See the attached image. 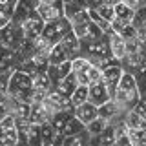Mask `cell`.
Listing matches in <instances>:
<instances>
[{
  "mask_svg": "<svg viewBox=\"0 0 146 146\" xmlns=\"http://www.w3.org/2000/svg\"><path fill=\"white\" fill-rule=\"evenodd\" d=\"M122 122H124V126L128 128V131H139V130H144L146 128V119H143L137 111H133V110L124 113Z\"/></svg>",
  "mask_w": 146,
  "mask_h": 146,
  "instance_id": "e0dca14e",
  "label": "cell"
},
{
  "mask_svg": "<svg viewBox=\"0 0 146 146\" xmlns=\"http://www.w3.org/2000/svg\"><path fill=\"white\" fill-rule=\"evenodd\" d=\"M29 122L36 126H42L46 122H49V113L46 111L42 102H33L31 104V111H29Z\"/></svg>",
  "mask_w": 146,
  "mask_h": 146,
  "instance_id": "9a60e30c",
  "label": "cell"
},
{
  "mask_svg": "<svg viewBox=\"0 0 146 146\" xmlns=\"http://www.w3.org/2000/svg\"><path fill=\"white\" fill-rule=\"evenodd\" d=\"M22 27V33H24V38L29 40V42H35V40H38L40 36H42V29H44V22L38 18V15L29 17L26 18L22 24H18Z\"/></svg>",
  "mask_w": 146,
  "mask_h": 146,
  "instance_id": "9c48e42d",
  "label": "cell"
},
{
  "mask_svg": "<svg viewBox=\"0 0 146 146\" xmlns=\"http://www.w3.org/2000/svg\"><path fill=\"white\" fill-rule=\"evenodd\" d=\"M121 66H122V70H124V73L135 75L137 71H141L146 66V49H141V51H137V53H128L121 60Z\"/></svg>",
  "mask_w": 146,
  "mask_h": 146,
  "instance_id": "8fae6325",
  "label": "cell"
},
{
  "mask_svg": "<svg viewBox=\"0 0 146 146\" xmlns=\"http://www.w3.org/2000/svg\"><path fill=\"white\" fill-rule=\"evenodd\" d=\"M122 75H124V70H122L121 62L111 64V66H108V68L102 70V82L108 88V91L111 93V97H113V93H115V90H117L119 82H121V79H122Z\"/></svg>",
  "mask_w": 146,
  "mask_h": 146,
  "instance_id": "30bf717a",
  "label": "cell"
},
{
  "mask_svg": "<svg viewBox=\"0 0 146 146\" xmlns=\"http://www.w3.org/2000/svg\"><path fill=\"white\" fill-rule=\"evenodd\" d=\"M70 31H73V26L71 22L68 20L66 17L58 18V20H53V22H48V24H44V29H42V38L46 40L48 44H58L60 40L66 36Z\"/></svg>",
  "mask_w": 146,
  "mask_h": 146,
  "instance_id": "3957f363",
  "label": "cell"
},
{
  "mask_svg": "<svg viewBox=\"0 0 146 146\" xmlns=\"http://www.w3.org/2000/svg\"><path fill=\"white\" fill-rule=\"evenodd\" d=\"M6 117H7V110H6V106H4V104H0V122H2Z\"/></svg>",
  "mask_w": 146,
  "mask_h": 146,
  "instance_id": "d6a6232c",
  "label": "cell"
},
{
  "mask_svg": "<svg viewBox=\"0 0 146 146\" xmlns=\"http://www.w3.org/2000/svg\"><path fill=\"white\" fill-rule=\"evenodd\" d=\"M73 113H68V111H60V113H55V115L49 119V124L53 126V130L57 131V133H60L64 124L68 122V119H70Z\"/></svg>",
  "mask_w": 146,
  "mask_h": 146,
  "instance_id": "484cf974",
  "label": "cell"
},
{
  "mask_svg": "<svg viewBox=\"0 0 146 146\" xmlns=\"http://www.w3.org/2000/svg\"><path fill=\"white\" fill-rule=\"evenodd\" d=\"M113 13H115V20H121L124 24H131L133 22V17H135V9H131L130 6L119 2L113 6Z\"/></svg>",
  "mask_w": 146,
  "mask_h": 146,
  "instance_id": "ac0fdd59",
  "label": "cell"
},
{
  "mask_svg": "<svg viewBox=\"0 0 146 146\" xmlns=\"http://www.w3.org/2000/svg\"><path fill=\"white\" fill-rule=\"evenodd\" d=\"M33 77L26 71L15 70L9 77V84H7V95L11 99L18 100V102H33Z\"/></svg>",
  "mask_w": 146,
  "mask_h": 146,
  "instance_id": "7a4b0ae2",
  "label": "cell"
},
{
  "mask_svg": "<svg viewBox=\"0 0 146 146\" xmlns=\"http://www.w3.org/2000/svg\"><path fill=\"white\" fill-rule=\"evenodd\" d=\"M90 68H91V64L90 60L86 57H77V58H73L71 60V73H84V71H90Z\"/></svg>",
  "mask_w": 146,
  "mask_h": 146,
  "instance_id": "4316f807",
  "label": "cell"
},
{
  "mask_svg": "<svg viewBox=\"0 0 146 146\" xmlns=\"http://www.w3.org/2000/svg\"><path fill=\"white\" fill-rule=\"evenodd\" d=\"M93 11H97V15L100 18H104V20L111 22L113 18H115V13H113V6H108V4H102V6H99L97 9H93Z\"/></svg>",
  "mask_w": 146,
  "mask_h": 146,
  "instance_id": "83f0119b",
  "label": "cell"
},
{
  "mask_svg": "<svg viewBox=\"0 0 146 146\" xmlns=\"http://www.w3.org/2000/svg\"><path fill=\"white\" fill-rule=\"evenodd\" d=\"M53 2H57V0H38V6L40 4H53Z\"/></svg>",
  "mask_w": 146,
  "mask_h": 146,
  "instance_id": "e575fe53",
  "label": "cell"
},
{
  "mask_svg": "<svg viewBox=\"0 0 146 146\" xmlns=\"http://www.w3.org/2000/svg\"><path fill=\"white\" fill-rule=\"evenodd\" d=\"M62 4L64 6H86V0H62Z\"/></svg>",
  "mask_w": 146,
  "mask_h": 146,
  "instance_id": "1f68e13d",
  "label": "cell"
},
{
  "mask_svg": "<svg viewBox=\"0 0 146 146\" xmlns=\"http://www.w3.org/2000/svg\"><path fill=\"white\" fill-rule=\"evenodd\" d=\"M108 44H110V51H111L113 58L122 60V58L126 57V40L122 38L121 35L113 33L111 36H108Z\"/></svg>",
  "mask_w": 146,
  "mask_h": 146,
  "instance_id": "5bb4252c",
  "label": "cell"
},
{
  "mask_svg": "<svg viewBox=\"0 0 146 146\" xmlns=\"http://www.w3.org/2000/svg\"><path fill=\"white\" fill-rule=\"evenodd\" d=\"M62 146H90V135L88 131H80L77 135H71V137H64L62 141Z\"/></svg>",
  "mask_w": 146,
  "mask_h": 146,
  "instance_id": "603a6c76",
  "label": "cell"
},
{
  "mask_svg": "<svg viewBox=\"0 0 146 146\" xmlns=\"http://www.w3.org/2000/svg\"><path fill=\"white\" fill-rule=\"evenodd\" d=\"M73 33L77 35L80 44H88V42H93V40H99L104 36V33L97 27V24H93L91 20L84 22V24H79V26H73Z\"/></svg>",
  "mask_w": 146,
  "mask_h": 146,
  "instance_id": "8992f818",
  "label": "cell"
},
{
  "mask_svg": "<svg viewBox=\"0 0 146 146\" xmlns=\"http://www.w3.org/2000/svg\"><path fill=\"white\" fill-rule=\"evenodd\" d=\"M111 100V93L108 91V88L104 86L102 80L99 82H93V84L88 86V102H91L93 106H104L106 102H110Z\"/></svg>",
  "mask_w": 146,
  "mask_h": 146,
  "instance_id": "ba28073f",
  "label": "cell"
},
{
  "mask_svg": "<svg viewBox=\"0 0 146 146\" xmlns=\"http://www.w3.org/2000/svg\"><path fill=\"white\" fill-rule=\"evenodd\" d=\"M33 88L35 91H42V93H48L49 90H53V82L49 79L48 71H38L33 75Z\"/></svg>",
  "mask_w": 146,
  "mask_h": 146,
  "instance_id": "d6986e66",
  "label": "cell"
},
{
  "mask_svg": "<svg viewBox=\"0 0 146 146\" xmlns=\"http://www.w3.org/2000/svg\"><path fill=\"white\" fill-rule=\"evenodd\" d=\"M70 73H71V60L64 62L60 66H48V75H49V79L53 82V88L64 79V77L70 75Z\"/></svg>",
  "mask_w": 146,
  "mask_h": 146,
  "instance_id": "2e32d148",
  "label": "cell"
},
{
  "mask_svg": "<svg viewBox=\"0 0 146 146\" xmlns=\"http://www.w3.org/2000/svg\"><path fill=\"white\" fill-rule=\"evenodd\" d=\"M36 15H38V18L44 22V24L62 18L64 17L62 0H57V2H53V4H40V6L36 7Z\"/></svg>",
  "mask_w": 146,
  "mask_h": 146,
  "instance_id": "52a82bcc",
  "label": "cell"
},
{
  "mask_svg": "<svg viewBox=\"0 0 146 146\" xmlns=\"http://www.w3.org/2000/svg\"><path fill=\"white\" fill-rule=\"evenodd\" d=\"M70 60V57H68V53L64 51V48L60 44H55L51 49H49V53H48V62H49V66H60V64L64 62H68Z\"/></svg>",
  "mask_w": 146,
  "mask_h": 146,
  "instance_id": "ffe728a7",
  "label": "cell"
},
{
  "mask_svg": "<svg viewBox=\"0 0 146 146\" xmlns=\"http://www.w3.org/2000/svg\"><path fill=\"white\" fill-rule=\"evenodd\" d=\"M64 48V51L68 53V57H70V60H73V58H77V57H80V49H82V44H80V40L77 38V35L73 33V31H70L64 38L58 42Z\"/></svg>",
  "mask_w": 146,
  "mask_h": 146,
  "instance_id": "7c38bea8",
  "label": "cell"
},
{
  "mask_svg": "<svg viewBox=\"0 0 146 146\" xmlns=\"http://www.w3.org/2000/svg\"><path fill=\"white\" fill-rule=\"evenodd\" d=\"M24 33H22V27L11 22L6 27L0 29V48L11 49V51H17L22 44H24Z\"/></svg>",
  "mask_w": 146,
  "mask_h": 146,
  "instance_id": "277c9868",
  "label": "cell"
},
{
  "mask_svg": "<svg viewBox=\"0 0 146 146\" xmlns=\"http://www.w3.org/2000/svg\"><path fill=\"white\" fill-rule=\"evenodd\" d=\"M119 2H122V4H126V6H130L131 9H139L141 7V0H119Z\"/></svg>",
  "mask_w": 146,
  "mask_h": 146,
  "instance_id": "4dcf8cb0",
  "label": "cell"
},
{
  "mask_svg": "<svg viewBox=\"0 0 146 146\" xmlns=\"http://www.w3.org/2000/svg\"><path fill=\"white\" fill-rule=\"evenodd\" d=\"M108 126H110V124H108L106 121H104V119L97 117L93 122H90V124L86 126V131H88V135H90V137H99V135L102 133V131L106 130Z\"/></svg>",
  "mask_w": 146,
  "mask_h": 146,
  "instance_id": "d4e9b609",
  "label": "cell"
},
{
  "mask_svg": "<svg viewBox=\"0 0 146 146\" xmlns=\"http://www.w3.org/2000/svg\"><path fill=\"white\" fill-rule=\"evenodd\" d=\"M139 95H141V100H146V86L139 88Z\"/></svg>",
  "mask_w": 146,
  "mask_h": 146,
  "instance_id": "836d02e7",
  "label": "cell"
},
{
  "mask_svg": "<svg viewBox=\"0 0 146 146\" xmlns=\"http://www.w3.org/2000/svg\"><path fill=\"white\" fill-rule=\"evenodd\" d=\"M111 100L122 113L131 111V110L139 104L141 95H139V88H137V82H135L133 75H130V73H124V75H122V79L119 82Z\"/></svg>",
  "mask_w": 146,
  "mask_h": 146,
  "instance_id": "6da1fadb",
  "label": "cell"
},
{
  "mask_svg": "<svg viewBox=\"0 0 146 146\" xmlns=\"http://www.w3.org/2000/svg\"><path fill=\"white\" fill-rule=\"evenodd\" d=\"M133 111H137L143 119H146V100H139V104L133 108Z\"/></svg>",
  "mask_w": 146,
  "mask_h": 146,
  "instance_id": "f546056e",
  "label": "cell"
},
{
  "mask_svg": "<svg viewBox=\"0 0 146 146\" xmlns=\"http://www.w3.org/2000/svg\"><path fill=\"white\" fill-rule=\"evenodd\" d=\"M73 108H79L82 104L88 102V86H77V90L73 91V95L70 97Z\"/></svg>",
  "mask_w": 146,
  "mask_h": 146,
  "instance_id": "cb8c5ba5",
  "label": "cell"
},
{
  "mask_svg": "<svg viewBox=\"0 0 146 146\" xmlns=\"http://www.w3.org/2000/svg\"><path fill=\"white\" fill-rule=\"evenodd\" d=\"M77 77H75V73H70L68 77H64V79L58 82L57 86H55V90H58L62 95H66V97H71L73 95V91L77 90Z\"/></svg>",
  "mask_w": 146,
  "mask_h": 146,
  "instance_id": "44dd1931",
  "label": "cell"
},
{
  "mask_svg": "<svg viewBox=\"0 0 146 146\" xmlns=\"http://www.w3.org/2000/svg\"><path fill=\"white\" fill-rule=\"evenodd\" d=\"M84 130H86V126L82 124L75 115H71L70 119H68V122L64 124L60 135L62 137H71V135H77V133H80V131H84Z\"/></svg>",
  "mask_w": 146,
  "mask_h": 146,
  "instance_id": "7402d4cb",
  "label": "cell"
},
{
  "mask_svg": "<svg viewBox=\"0 0 146 146\" xmlns=\"http://www.w3.org/2000/svg\"><path fill=\"white\" fill-rule=\"evenodd\" d=\"M18 144V130L17 121L13 115H9L0 122V146H17Z\"/></svg>",
  "mask_w": 146,
  "mask_h": 146,
  "instance_id": "5b68a950",
  "label": "cell"
},
{
  "mask_svg": "<svg viewBox=\"0 0 146 146\" xmlns=\"http://www.w3.org/2000/svg\"><path fill=\"white\" fill-rule=\"evenodd\" d=\"M73 115L79 119V121H80L84 126H88L90 122H93L95 119L99 117V108L93 106L91 102H86V104H82V106H79V108L73 110Z\"/></svg>",
  "mask_w": 146,
  "mask_h": 146,
  "instance_id": "4fadbf2b",
  "label": "cell"
},
{
  "mask_svg": "<svg viewBox=\"0 0 146 146\" xmlns=\"http://www.w3.org/2000/svg\"><path fill=\"white\" fill-rule=\"evenodd\" d=\"M88 77H90V84L102 80V70H99V68L91 66V68H90V71H88Z\"/></svg>",
  "mask_w": 146,
  "mask_h": 146,
  "instance_id": "f1b7e54d",
  "label": "cell"
},
{
  "mask_svg": "<svg viewBox=\"0 0 146 146\" xmlns=\"http://www.w3.org/2000/svg\"><path fill=\"white\" fill-rule=\"evenodd\" d=\"M17 146H27V144H24V143H18V144H17Z\"/></svg>",
  "mask_w": 146,
  "mask_h": 146,
  "instance_id": "8d00e7d4",
  "label": "cell"
},
{
  "mask_svg": "<svg viewBox=\"0 0 146 146\" xmlns=\"http://www.w3.org/2000/svg\"><path fill=\"white\" fill-rule=\"evenodd\" d=\"M141 6H146V0H141Z\"/></svg>",
  "mask_w": 146,
  "mask_h": 146,
  "instance_id": "d590c367",
  "label": "cell"
}]
</instances>
